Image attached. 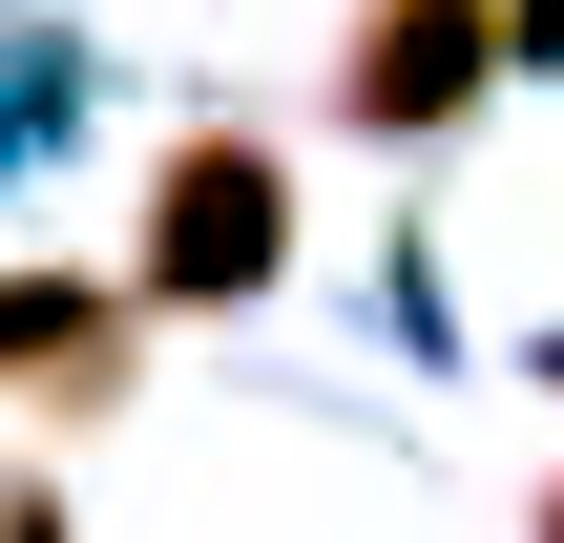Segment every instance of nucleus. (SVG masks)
Returning <instances> with one entry per match:
<instances>
[{"mask_svg": "<svg viewBox=\"0 0 564 543\" xmlns=\"http://www.w3.org/2000/svg\"><path fill=\"white\" fill-rule=\"evenodd\" d=\"M0 543H84V523H63V502H42V481H0Z\"/></svg>", "mask_w": 564, "mask_h": 543, "instance_id": "5", "label": "nucleus"}, {"mask_svg": "<svg viewBox=\"0 0 564 543\" xmlns=\"http://www.w3.org/2000/svg\"><path fill=\"white\" fill-rule=\"evenodd\" d=\"M502 63H564V0H502Z\"/></svg>", "mask_w": 564, "mask_h": 543, "instance_id": "4", "label": "nucleus"}, {"mask_svg": "<svg viewBox=\"0 0 564 543\" xmlns=\"http://www.w3.org/2000/svg\"><path fill=\"white\" fill-rule=\"evenodd\" d=\"M544 543H564V502H544Z\"/></svg>", "mask_w": 564, "mask_h": 543, "instance_id": "7", "label": "nucleus"}, {"mask_svg": "<svg viewBox=\"0 0 564 543\" xmlns=\"http://www.w3.org/2000/svg\"><path fill=\"white\" fill-rule=\"evenodd\" d=\"M0 398L105 419V398H126V293H105V272H0Z\"/></svg>", "mask_w": 564, "mask_h": 543, "instance_id": "3", "label": "nucleus"}, {"mask_svg": "<svg viewBox=\"0 0 564 543\" xmlns=\"http://www.w3.org/2000/svg\"><path fill=\"white\" fill-rule=\"evenodd\" d=\"M481 84H502V0H356V42H335V126L356 146H440Z\"/></svg>", "mask_w": 564, "mask_h": 543, "instance_id": "2", "label": "nucleus"}, {"mask_svg": "<svg viewBox=\"0 0 564 543\" xmlns=\"http://www.w3.org/2000/svg\"><path fill=\"white\" fill-rule=\"evenodd\" d=\"M544 377H564V335H544Z\"/></svg>", "mask_w": 564, "mask_h": 543, "instance_id": "6", "label": "nucleus"}, {"mask_svg": "<svg viewBox=\"0 0 564 543\" xmlns=\"http://www.w3.org/2000/svg\"><path fill=\"white\" fill-rule=\"evenodd\" d=\"M272 272H293V146H272V126H167L126 314H251Z\"/></svg>", "mask_w": 564, "mask_h": 543, "instance_id": "1", "label": "nucleus"}]
</instances>
